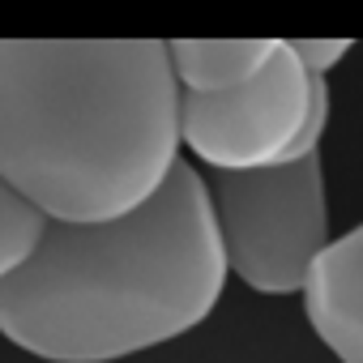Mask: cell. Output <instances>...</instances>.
I'll return each mask as SVG.
<instances>
[{
	"instance_id": "7a4b0ae2",
	"label": "cell",
	"mask_w": 363,
	"mask_h": 363,
	"mask_svg": "<svg viewBox=\"0 0 363 363\" xmlns=\"http://www.w3.org/2000/svg\"><path fill=\"white\" fill-rule=\"evenodd\" d=\"M162 39H0V175L48 223H107L179 162Z\"/></svg>"
},
{
	"instance_id": "8992f818",
	"label": "cell",
	"mask_w": 363,
	"mask_h": 363,
	"mask_svg": "<svg viewBox=\"0 0 363 363\" xmlns=\"http://www.w3.org/2000/svg\"><path fill=\"white\" fill-rule=\"evenodd\" d=\"M282 39H175L171 65L179 90L189 94H223L252 82L278 52Z\"/></svg>"
},
{
	"instance_id": "3957f363",
	"label": "cell",
	"mask_w": 363,
	"mask_h": 363,
	"mask_svg": "<svg viewBox=\"0 0 363 363\" xmlns=\"http://www.w3.org/2000/svg\"><path fill=\"white\" fill-rule=\"evenodd\" d=\"M210 197L227 269L257 295H299L308 265L329 244L320 150L257 171H214Z\"/></svg>"
},
{
	"instance_id": "52a82bcc",
	"label": "cell",
	"mask_w": 363,
	"mask_h": 363,
	"mask_svg": "<svg viewBox=\"0 0 363 363\" xmlns=\"http://www.w3.org/2000/svg\"><path fill=\"white\" fill-rule=\"evenodd\" d=\"M48 218L0 175V278H9L43 240Z\"/></svg>"
},
{
	"instance_id": "ba28073f",
	"label": "cell",
	"mask_w": 363,
	"mask_h": 363,
	"mask_svg": "<svg viewBox=\"0 0 363 363\" xmlns=\"http://www.w3.org/2000/svg\"><path fill=\"white\" fill-rule=\"evenodd\" d=\"M291 48H295L299 65H303L312 77H325L354 43H350V39H291Z\"/></svg>"
},
{
	"instance_id": "6da1fadb",
	"label": "cell",
	"mask_w": 363,
	"mask_h": 363,
	"mask_svg": "<svg viewBox=\"0 0 363 363\" xmlns=\"http://www.w3.org/2000/svg\"><path fill=\"white\" fill-rule=\"evenodd\" d=\"M210 179L179 158L167 184L107 223H48L0 278V333L43 363H116L197 329L227 286Z\"/></svg>"
},
{
	"instance_id": "277c9868",
	"label": "cell",
	"mask_w": 363,
	"mask_h": 363,
	"mask_svg": "<svg viewBox=\"0 0 363 363\" xmlns=\"http://www.w3.org/2000/svg\"><path fill=\"white\" fill-rule=\"evenodd\" d=\"M312 73L291 43L244 86L223 94H179V141L214 171H257L308 158L303 128L312 111Z\"/></svg>"
},
{
	"instance_id": "5b68a950",
	"label": "cell",
	"mask_w": 363,
	"mask_h": 363,
	"mask_svg": "<svg viewBox=\"0 0 363 363\" xmlns=\"http://www.w3.org/2000/svg\"><path fill=\"white\" fill-rule=\"evenodd\" d=\"M299 295L312 333L337 363H363V223L316 252Z\"/></svg>"
}]
</instances>
